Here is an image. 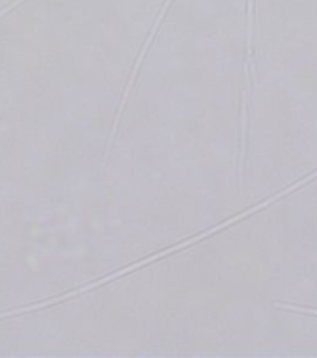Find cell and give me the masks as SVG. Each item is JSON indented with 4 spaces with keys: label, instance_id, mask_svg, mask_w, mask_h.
<instances>
[{
    "label": "cell",
    "instance_id": "1",
    "mask_svg": "<svg viewBox=\"0 0 317 358\" xmlns=\"http://www.w3.org/2000/svg\"><path fill=\"white\" fill-rule=\"evenodd\" d=\"M276 308H280V310H288V312H299L302 313V315H317L316 308L299 306V304H284V302H276Z\"/></svg>",
    "mask_w": 317,
    "mask_h": 358
}]
</instances>
